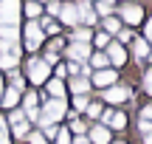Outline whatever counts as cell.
Returning <instances> with one entry per match:
<instances>
[{"instance_id": "obj_1", "label": "cell", "mask_w": 152, "mask_h": 144, "mask_svg": "<svg viewBox=\"0 0 152 144\" xmlns=\"http://www.w3.org/2000/svg\"><path fill=\"white\" fill-rule=\"evenodd\" d=\"M62 116H65V99H48L37 122L45 127V124H54V122H59Z\"/></svg>"}, {"instance_id": "obj_2", "label": "cell", "mask_w": 152, "mask_h": 144, "mask_svg": "<svg viewBox=\"0 0 152 144\" xmlns=\"http://www.w3.org/2000/svg\"><path fill=\"white\" fill-rule=\"evenodd\" d=\"M20 17V0H0V26H14Z\"/></svg>"}, {"instance_id": "obj_3", "label": "cell", "mask_w": 152, "mask_h": 144, "mask_svg": "<svg viewBox=\"0 0 152 144\" xmlns=\"http://www.w3.org/2000/svg\"><path fill=\"white\" fill-rule=\"evenodd\" d=\"M51 76V65H45L42 60H28V79L34 85H42Z\"/></svg>"}, {"instance_id": "obj_4", "label": "cell", "mask_w": 152, "mask_h": 144, "mask_svg": "<svg viewBox=\"0 0 152 144\" xmlns=\"http://www.w3.org/2000/svg\"><path fill=\"white\" fill-rule=\"evenodd\" d=\"M39 43H42V28H39V23H28L26 26V45H28V51H34Z\"/></svg>"}, {"instance_id": "obj_5", "label": "cell", "mask_w": 152, "mask_h": 144, "mask_svg": "<svg viewBox=\"0 0 152 144\" xmlns=\"http://www.w3.org/2000/svg\"><path fill=\"white\" fill-rule=\"evenodd\" d=\"M113 82H115V71H110V68H102V71L93 73V85L96 88H110Z\"/></svg>"}, {"instance_id": "obj_6", "label": "cell", "mask_w": 152, "mask_h": 144, "mask_svg": "<svg viewBox=\"0 0 152 144\" xmlns=\"http://www.w3.org/2000/svg\"><path fill=\"white\" fill-rule=\"evenodd\" d=\"M104 99H107L110 105H118V102L130 99V90H127V88H107V90H104Z\"/></svg>"}, {"instance_id": "obj_7", "label": "cell", "mask_w": 152, "mask_h": 144, "mask_svg": "<svg viewBox=\"0 0 152 144\" xmlns=\"http://www.w3.org/2000/svg\"><path fill=\"white\" fill-rule=\"evenodd\" d=\"M121 17H124V23L135 26V23H141V17H144V9H141V6H124V9H121Z\"/></svg>"}, {"instance_id": "obj_8", "label": "cell", "mask_w": 152, "mask_h": 144, "mask_svg": "<svg viewBox=\"0 0 152 144\" xmlns=\"http://www.w3.org/2000/svg\"><path fill=\"white\" fill-rule=\"evenodd\" d=\"M68 54H71L73 62H82V60H87V57H90V48H87V43H71Z\"/></svg>"}, {"instance_id": "obj_9", "label": "cell", "mask_w": 152, "mask_h": 144, "mask_svg": "<svg viewBox=\"0 0 152 144\" xmlns=\"http://www.w3.org/2000/svg\"><path fill=\"white\" fill-rule=\"evenodd\" d=\"M90 144H110V130L104 127V124L90 127Z\"/></svg>"}, {"instance_id": "obj_10", "label": "cell", "mask_w": 152, "mask_h": 144, "mask_svg": "<svg viewBox=\"0 0 152 144\" xmlns=\"http://www.w3.org/2000/svg\"><path fill=\"white\" fill-rule=\"evenodd\" d=\"M107 54H110L107 60H110V62H115V65H124V62H127V51L121 48L118 43H110V45H107Z\"/></svg>"}, {"instance_id": "obj_11", "label": "cell", "mask_w": 152, "mask_h": 144, "mask_svg": "<svg viewBox=\"0 0 152 144\" xmlns=\"http://www.w3.org/2000/svg\"><path fill=\"white\" fill-rule=\"evenodd\" d=\"M76 17L85 23H96V11L90 9V3L87 0H82V3H76Z\"/></svg>"}, {"instance_id": "obj_12", "label": "cell", "mask_w": 152, "mask_h": 144, "mask_svg": "<svg viewBox=\"0 0 152 144\" xmlns=\"http://www.w3.org/2000/svg\"><path fill=\"white\" fill-rule=\"evenodd\" d=\"M104 122H107L110 124V127H115V130H124L127 127V116H124V113H104Z\"/></svg>"}, {"instance_id": "obj_13", "label": "cell", "mask_w": 152, "mask_h": 144, "mask_svg": "<svg viewBox=\"0 0 152 144\" xmlns=\"http://www.w3.org/2000/svg\"><path fill=\"white\" fill-rule=\"evenodd\" d=\"M59 17L62 23H68V26H73L79 17H76V6H59Z\"/></svg>"}, {"instance_id": "obj_14", "label": "cell", "mask_w": 152, "mask_h": 144, "mask_svg": "<svg viewBox=\"0 0 152 144\" xmlns=\"http://www.w3.org/2000/svg\"><path fill=\"white\" fill-rule=\"evenodd\" d=\"M48 93L54 96V99H62V96H65V85H62V79H51V82H48Z\"/></svg>"}, {"instance_id": "obj_15", "label": "cell", "mask_w": 152, "mask_h": 144, "mask_svg": "<svg viewBox=\"0 0 152 144\" xmlns=\"http://www.w3.org/2000/svg\"><path fill=\"white\" fill-rule=\"evenodd\" d=\"M17 99H20V90H14V88H9L6 93H0V102H3L6 107H14Z\"/></svg>"}, {"instance_id": "obj_16", "label": "cell", "mask_w": 152, "mask_h": 144, "mask_svg": "<svg viewBox=\"0 0 152 144\" xmlns=\"http://www.w3.org/2000/svg\"><path fill=\"white\" fill-rule=\"evenodd\" d=\"M149 57V43L147 40H135V60L141 62V60H147Z\"/></svg>"}, {"instance_id": "obj_17", "label": "cell", "mask_w": 152, "mask_h": 144, "mask_svg": "<svg viewBox=\"0 0 152 144\" xmlns=\"http://www.w3.org/2000/svg\"><path fill=\"white\" fill-rule=\"evenodd\" d=\"M87 88H90V82H87L85 76H76L73 82H71V90H73V93H79V96H85V90H87Z\"/></svg>"}, {"instance_id": "obj_18", "label": "cell", "mask_w": 152, "mask_h": 144, "mask_svg": "<svg viewBox=\"0 0 152 144\" xmlns=\"http://www.w3.org/2000/svg\"><path fill=\"white\" fill-rule=\"evenodd\" d=\"M11 88H14V90H23V88H26V79H23L20 71H11Z\"/></svg>"}, {"instance_id": "obj_19", "label": "cell", "mask_w": 152, "mask_h": 144, "mask_svg": "<svg viewBox=\"0 0 152 144\" xmlns=\"http://www.w3.org/2000/svg\"><path fill=\"white\" fill-rule=\"evenodd\" d=\"M87 40H90V31L87 28H76L73 31V43H87Z\"/></svg>"}, {"instance_id": "obj_20", "label": "cell", "mask_w": 152, "mask_h": 144, "mask_svg": "<svg viewBox=\"0 0 152 144\" xmlns=\"http://www.w3.org/2000/svg\"><path fill=\"white\" fill-rule=\"evenodd\" d=\"M28 133H31V130H28V122H20V124H14V136H17V139H26Z\"/></svg>"}, {"instance_id": "obj_21", "label": "cell", "mask_w": 152, "mask_h": 144, "mask_svg": "<svg viewBox=\"0 0 152 144\" xmlns=\"http://www.w3.org/2000/svg\"><path fill=\"white\" fill-rule=\"evenodd\" d=\"M0 144H9V124L3 116H0Z\"/></svg>"}, {"instance_id": "obj_22", "label": "cell", "mask_w": 152, "mask_h": 144, "mask_svg": "<svg viewBox=\"0 0 152 144\" xmlns=\"http://www.w3.org/2000/svg\"><path fill=\"white\" fill-rule=\"evenodd\" d=\"M107 54H93V65H96L99 68V71H102V68H107Z\"/></svg>"}, {"instance_id": "obj_23", "label": "cell", "mask_w": 152, "mask_h": 144, "mask_svg": "<svg viewBox=\"0 0 152 144\" xmlns=\"http://www.w3.org/2000/svg\"><path fill=\"white\" fill-rule=\"evenodd\" d=\"M23 105H26V110L37 107V93H26V96H23Z\"/></svg>"}, {"instance_id": "obj_24", "label": "cell", "mask_w": 152, "mask_h": 144, "mask_svg": "<svg viewBox=\"0 0 152 144\" xmlns=\"http://www.w3.org/2000/svg\"><path fill=\"white\" fill-rule=\"evenodd\" d=\"M85 110H87V116H90V119H99V116H102V105H99V102H96V105H87Z\"/></svg>"}, {"instance_id": "obj_25", "label": "cell", "mask_w": 152, "mask_h": 144, "mask_svg": "<svg viewBox=\"0 0 152 144\" xmlns=\"http://www.w3.org/2000/svg\"><path fill=\"white\" fill-rule=\"evenodd\" d=\"M28 141H31V144H48V139H45L39 130H37V133H28Z\"/></svg>"}, {"instance_id": "obj_26", "label": "cell", "mask_w": 152, "mask_h": 144, "mask_svg": "<svg viewBox=\"0 0 152 144\" xmlns=\"http://www.w3.org/2000/svg\"><path fill=\"white\" fill-rule=\"evenodd\" d=\"M56 144H71V133L68 130H56Z\"/></svg>"}, {"instance_id": "obj_27", "label": "cell", "mask_w": 152, "mask_h": 144, "mask_svg": "<svg viewBox=\"0 0 152 144\" xmlns=\"http://www.w3.org/2000/svg\"><path fill=\"white\" fill-rule=\"evenodd\" d=\"M104 28H107V31H115V34H118V20H115V17H107V20H104Z\"/></svg>"}, {"instance_id": "obj_28", "label": "cell", "mask_w": 152, "mask_h": 144, "mask_svg": "<svg viewBox=\"0 0 152 144\" xmlns=\"http://www.w3.org/2000/svg\"><path fill=\"white\" fill-rule=\"evenodd\" d=\"M71 127H73V133H85V130H87V127H85V122H79V119H76V116H73Z\"/></svg>"}, {"instance_id": "obj_29", "label": "cell", "mask_w": 152, "mask_h": 144, "mask_svg": "<svg viewBox=\"0 0 152 144\" xmlns=\"http://www.w3.org/2000/svg\"><path fill=\"white\" fill-rule=\"evenodd\" d=\"M73 107H76V110H85V107H87V99H85V96H76V99H73Z\"/></svg>"}, {"instance_id": "obj_30", "label": "cell", "mask_w": 152, "mask_h": 144, "mask_svg": "<svg viewBox=\"0 0 152 144\" xmlns=\"http://www.w3.org/2000/svg\"><path fill=\"white\" fill-rule=\"evenodd\" d=\"M26 14H28V17H37V14H39V6H37V3H28V6H26Z\"/></svg>"}, {"instance_id": "obj_31", "label": "cell", "mask_w": 152, "mask_h": 144, "mask_svg": "<svg viewBox=\"0 0 152 144\" xmlns=\"http://www.w3.org/2000/svg\"><path fill=\"white\" fill-rule=\"evenodd\" d=\"M138 130H141V133L147 136L149 130H152V122H147V119H141V122H138Z\"/></svg>"}, {"instance_id": "obj_32", "label": "cell", "mask_w": 152, "mask_h": 144, "mask_svg": "<svg viewBox=\"0 0 152 144\" xmlns=\"http://www.w3.org/2000/svg\"><path fill=\"white\" fill-rule=\"evenodd\" d=\"M96 9H99V14H104V17H107V14H110V11H113V6H107V3H99V6H96Z\"/></svg>"}, {"instance_id": "obj_33", "label": "cell", "mask_w": 152, "mask_h": 144, "mask_svg": "<svg viewBox=\"0 0 152 144\" xmlns=\"http://www.w3.org/2000/svg\"><path fill=\"white\" fill-rule=\"evenodd\" d=\"M141 119H147V122H152V105H147V107L141 110Z\"/></svg>"}, {"instance_id": "obj_34", "label": "cell", "mask_w": 152, "mask_h": 144, "mask_svg": "<svg viewBox=\"0 0 152 144\" xmlns=\"http://www.w3.org/2000/svg\"><path fill=\"white\" fill-rule=\"evenodd\" d=\"M144 88L152 93V71H147V76H144Z\"/></svg>"}, {"instance_id": "obj_35", "label": "cell", "mask_w": 152, "mask_h": 144, "mask_svg": "<svg viewBox=\"0 0 152 144\" xmlns=\"http://www.w3.org/2000/svg\"><path fill=\"white\" fill-rule=\"evenodd\" d=\"M48 11L51 14H59V3H56V0H48Z\"/></svg>"}, {"instance_id": "obj_36", "label": "cell", "mask_w": 152, "mask_h": 144, "mask_svg": "<svg viewBox=\"0 0 152 144\" xmlns=\"http://www.w3.org/2000/svg\"><path fill=\"white\" fill-rule=\"evenodd\" d=\"M96 45H110V40H107V34H96Z\"/></svg>"}, {"instance_id": "obj_37", "label": "cell", "mask_w": 152, "mask_h": 144, "mask_svg": "<svg viewBox=\"0 0 152 144\" xmlns=\"http://www.w3.org/2000/svg\"><path fill=\"white\" fill-rule=\"evenodd\" d=\"M65 71H71V73H79V71H82V65H79V62H73V60H71V65H68Z\"/></svg>"}, {"instance_id": "obj_38", "label": "cell", "mask_w": 152, "mask_h": 144, "mask_svg": "<svg viewBox=\"0 0 152 144\" xmlns=\"http://www.w3.org/2000/svg\"><path fill=\"white\" fill-rule=\"evenodd\" d=\"M118 37H121V40H132V31H127V28H118Z\"/></svg>"}, {"instance_id": "obj_39", "label": "cell", "mask_w": 152, "mask_h": 144, "mask_svg": "<svg viewBox=\"0 0 152 144\" xmlns=\"http://www.w3.org/2000/svg\"><path fill=\"white\" fill-rule=\"evenodd\" d=\"M147 43H152V20L147 23Z\"/></svg>"}, {"instance_id": "obj_40", "label": "cell", "mask_w": 152, "mask_h": 144, "mask_svg": "<svg viewBox=\"0 0 152 144\" xmlns=\"http://www.w3.org/2000/svg\"><path fill=\"white\" fill-rule=\"evenodd\" d=\"M144 144H152V130H149L147 136H144Z\"/></svg>"}, {"instance_id": "obj_41", "label": "cell", "mask_w": 152, "mask_h": 144, "mask_svg": "<svg viewBox=\"0 0 152 144\" xmlns=\"http://www.w3.org/2000/svg\"><path fill=\"white\" fill-rule=\"evenodd\" d=\"M71 144H90L87 139H76V141H71Z\"/></svg>"}, {"instance_id": "obj_42", "label": "cell", "mask_w": 152, "mask_h": 144, "mask_svg": "<svg viewBox=\"0 0 152 144\" xmlns=\"http://www.w3.org/2000/svg\"><path fill=\"white\" fill-rule=\"evenodd\" d=\"M0 93H3V76H0Z\"/></svg>"}, {"instance_id": "obj_43", "label": "cell", "mask_w": 152, "mask_h": 144, "mask_svg": "<svg viewBox=\"0 0 152 144\" xmlns=\"http://www.w3.org/2000/svg\"><path fill=\"white\" fill-rule=\"evenodd\" d=\"M102 3H107V6H110V0H102Z\"/></svg>"}, {"instance_id": "obj_44", "label": "cell", "mask_w": 152, "mask_h": 144, "mask_svg": "<svg viewBox=\"0 0 152 144\" xmlns=\"http://www.w3.org/2000/svg\"><path fill=\"white\" fill-rule=\"evenodd\" d=\"M118 144H124V141H118Z\"/></svg>"}]
</instances>
